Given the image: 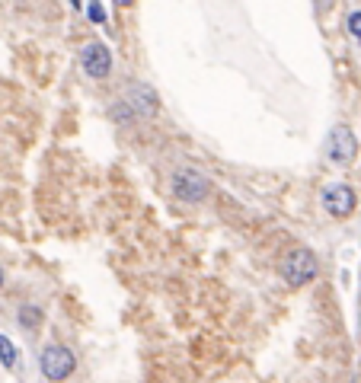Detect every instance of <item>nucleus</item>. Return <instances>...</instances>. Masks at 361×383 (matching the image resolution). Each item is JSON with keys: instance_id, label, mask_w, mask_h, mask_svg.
Masks as SVG:
<instances>
[{"instance_id": "9b49d317", "label": "nucleus", "mask_w": 361, "mask_h": 383, "mask_svg": "<svg viewBox=\"0 0 361 383\" xmlns=\"http://www.w3.org/2000/svg\"><path fill=\"white\" fill-rule=\"evenodd\" d=\"M345 26H348V35H352V38H361V10H352V13H348Z\"/></svg>"}, {"instance_id": "1a4fd4ad", "label": "nucleus", "mask_w": 361, "mask_h": 383, "mask_svg": "<svg viewBox=\"0 0 361 383\" xmlns=\"http://www.w3.org/2000/svg\"><path fill=\"white\" fill-rule=\"evenodd\" d=\"M0 364H4V367H16V345L10 342L7 335H0Z\"/></svg>"}, {"instance_id": "423d86ee", "label": "nucleus", "mask_w": 361, "mask_h": 383, "mask_svg": "<svg viewBox=\"0 0 361 383\" xmlns=\"http://www.w3.org/2000/svg\"><path fill=\"white\" fill-rule=\"evenodd\" d=\"M320 201H323V211L326 214H333V217H348L355 211V192H352V185H345V182H333V185H326L323 189V195H320Z\"/></svg>"}, {"instance_id": "f03ea898", "label": "nucleus", "mask_w": 361, "mask_h": 383, "mask_svg": "<svg viewBox=\"0 0 361 383\" xmlns=\"http://www.w3.org/2000/svg\"><path fill=\"white\" fill-rule=\"evenodd\" d=\"M39 370L45 380L61 383L77 370V357H74V351L67 345H45L39 355Z\"/></svg>"}, {"instance_id": "39448f33", "label": "nucleus", "mask_w": 361, "mask_h": 383, "mask_svg": "<svg viewBox=\"0 0 361 383\" xmlns=\"http://www.w3.org/2000/svg\"><path fill=\"white\" fill-rule=\"evenodd\" d=\"M80 67H84V74L93 77V80H106V77L112 74V51L106 48L103 42L84 45V51H80Z\"/></svg>"}, {"instance_id": "7ed1b4c3", "label": "nucleus", "mask_w": 361, "mask_h": 383, "mask_svg": "<svg viewBox=\"0 0 361 383\" xmlns=\"http://www.w3.org/2000/svg\"><path fill=\"white\" fill-rule=\"evenodd\" d=\"M208 189H211L208 176H205V172H199V170H192V166L176 170L173 179H170V192H173L179 201H189V204H199L201 198L208 195Z\"/></svg>"}, {"instance_id": "f257e3e1", "label": "nucleus", "mask_w": 361, "mask_h": 383, "mask_svg": "<svg viewBox=\"0 0 361 383\" xmlns=\"http://www.w3.org/2000/svg\"><path fill=\"white\" fill-rule=\"evenodd\" d=\"M316 272H320V262H316V255L310 252V249L294 246L291 252H284V259H282V278L288 281L291 287H304L307 281L316 278Z\"/></svg>"}, {"instance_id": "20e7f679", "label": "nucleus", "mask_w": 361, "mask_h": 383, "mask_svg": "<svg viewBox=\"0 0 361 383\" xmlns=\"http://www.w3.org/2000/svg\"><path fill=\"white\" fill-rule=\"evenodd\" d=\"M326 157L333 160L335 166H348L355 163V157H358V138H355V131L348 125H335L333 134H329V150Z\"/></svg>"}, {"instance_id": "6e6552de", "label": "nucleus", "mask_w": 361, "mask_h": 383, "mask_svg": "<svg viewBox=\"0 0 361 383\" xmlns=\"http://www.w3.org/2000/svg\"><path fill=\"white\" fill-rule=\"evenodd\" d=\"M42 319H45V313H42L39 306H33V304H29V306H23V310H20V326H23V329H26V332L42 329Z\"/></svg>"}, {"instance_id": "0eeeda50", "label": "nucleus", "mask_w": 361, "mask_h": 383, "mask_svg": "<svg viewBox=\"0 0 361 383\" xmlns=\"http://www.w3.org/2000/svg\"><path fill=\"white\" fill-rule=\"evenodd\" d=\"M128 106L135 115H144V118H154L157 109H160V99L157 93L148 87V83H128Z\"/></svg>"}, {"instance_id": "f8f14e48", "label": "nucleus", "mask_w": 361, "mask_h": 383, "mask_svg": "<svg viewBox=\"0 0 361 383\" xmlns=\"http://www.w3.org/2000/svg\"><path fill=\"white\" fill-rule=\"evenodd\" d=\"M87 10H90L93 23H106V6L103 4H87Z\"/></svg>"}, {"instance_id": "9d476101", "label": "nucleus", "mask_w": 361, "mask_h": 383, "mask_svg": "<svg viewBox=\"0 0 361 383\" xmlns=\"http://www.w3.org/2000/svg\"><path fill=\"white\" fill-rule=\"evenodd\" d=\"M109 115H112V121H118V125H125V121L135 118V112H131L128 102H116V106L109 109Z\"/></svg>"}, {"instance_id": "ddd939ff", "label": "nucleus", "mask_w": 361, "mask_h": 383, "mask_svg": "<svg viewBox=\"0 0 361 383\" xmlns=\"http://www.w3.org/2000/svg\"><path fill=\"white\" fill-rule=\"evenodd\" d=\"M0 284H4V268H0Z\"/></svg>"}]
</instances>
